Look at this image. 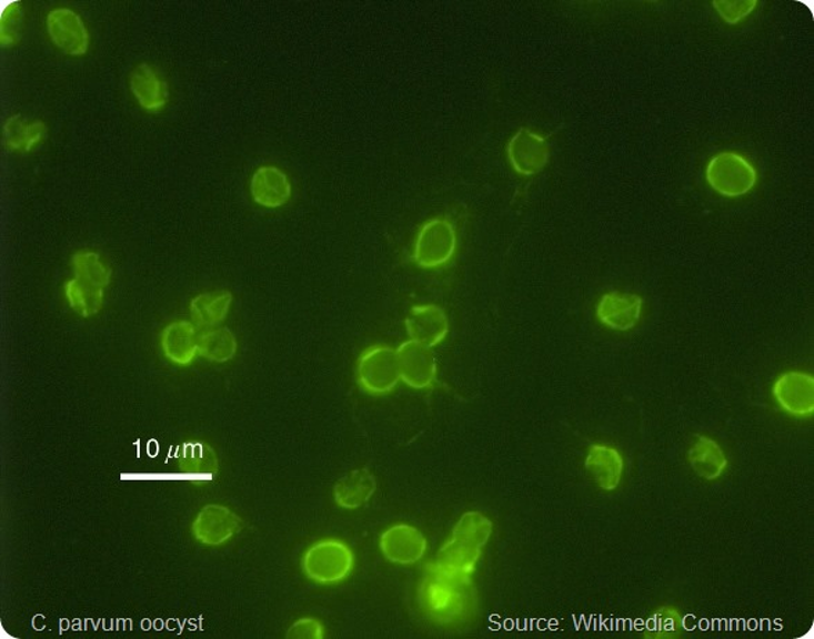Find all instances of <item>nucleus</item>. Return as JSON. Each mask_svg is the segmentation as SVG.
I'll return each instance as SVG.
<instances>
[{
	"instance_id": "nucleus-1",
	"label": "nucleus",
	"mask_w": 814,
	"mask_h": 639,
	"mask_svg": "<svg viewBox=\"0 0 814 639\" xmlns=\"http://www.w3.org/2000/svg\"><path fill=\"white\" fill-rule=\"evenodd\" d=\"M418 594L425 618L448 629L469 625L479 609L473 576L442 569L432 559L424 566Z\"/></svg>"
},
{
	"instance_id": "nucleus-2",
	"label": "nucleus",
	"mask_w": 814,
	"mask_h": 639,
	"mask_svg": "<svg viewBox=\"0 0 814 639\" xmlns=\"http://www.w3.org/2000/svg\"><path fill=\"white\" fill-rule=\"evenodd\" d=\"M492 535L493 523L485 514L464 513L432 560L442 569L473 576Z\"/></svg>"
},
{
	"instance_id": "nucleus-3",
	"label": "nucleus",
	"mask_w": 814,
	"mask_h": 639,
	"mask_svg": "<svg viewBox=\"0 0 814 639\" xmlns=\"http://www.w3.org/2000/svg\"><path fill=\"white\" fill-rule=\"evenodd\" d=\"M74 277L64 285V295L72 311L83 318L99 315L104 305L105 288L112 271L97 251L81 250L71 256Z\"/></svg>"
},
{
	"instance_id": "nucleus-4",
	"label": "nucleus",
	"mask_w": 814,
	"mask_h": 639,
	"mask_svg": "<svg viewBox=\"0 0 814 639\" xmlns=\"http://www.w3.org/2000/svg\"><path fill=\"white\" fill-rule=\"evenodd\" d=\"M355 562V554L345 541L324 538L306 549L301 566L309 580L320 586H333L352 575Z\"/></svg>"
},
{
	"instance_id": "nucleus-5",
	"label": "nucleus",
	"mask_w": 814,
	"mask_h": 639,
	"mask_svg": "<svg viewBox=\"0 0 814 639\" xmlns=\"http://www.w3.org/2000/svg\"><path fill=\"white\" fill-rule=\"evenodd\" d=\"M359 388L372 396H385L401 383L400 357L389 345H374L361 353L356 363Z\"/></svg>"
},
{
	"instance_id": "nucleus-6",
	"label": "nucleus",
	"mask_w": 814,
	"mask_h": 639,
	"mask_svg": "<svg viewBox=\"0 0 814 639\" xmlns=\"http://www.w3.org/2000/svg\"><path fill=\"white\" fill-rule=\"evenodd\" d=\"M705 179L713 192L726 199H738L755 189L757 172L745 156L723 151L706 165Z\"/></svg>"
},
{
	"instance_id": "nucleus-7",
	"label": "nucleus",
	"mask_w": 814,
	"mask_h": 639,
	"mask_svg": "<svg viewBox=\"0 0 814 639\" xmlns=\"http://www.w3.org/2000/svg\"><path fill=\"white\" fill-rule=\"evenodd\" d=\"M458 248L456 230L443 217L426 221L415 235L413 261L426 271L446 266L453 260Z\"/></svg>"
},
{
	"instance_id": "nucleus-8",
	"label": "nucleus",
	"mask_w": 814,
	"mask_h": 639,
	"mask_svg": "<svg viewBox=\"0 0 814 639\" xmlns=\"http://www.w3.org/2000/svg\"><path fill=\"white\" fill-rule=\"evenodd\" d=\"M379 547L390 564L413 566L425 557L429 540L415 526L396 524L381 532Z\"/></svg>"
},
{
	"instance_id": "nucleus-9",
	"label": "nucleus",
	"mask_w": 814,
	"mask_h": 639,
	"mask_svg": "<svg viewBox=\"0 0 814 639\" xmlns=\"http://www.w3.org/2000/svg\"><path fill=\"white\" fill-rule=\"evenodd\" d=\"M508 159L511 168L519 175L535 176L549 164L550 144L541 134L531 129L521 128L509 140Z\"/></svg>"
},
{
	"instance_id": "nucleus-10",
	"label": "nucleus",
	"mask_w": 814,
	"mask_h": 639,
	"mask_svg": "<svg viewBox=\"0 0 814 639\" xmlns=\"http://www.w3.org/2000/svg\"><path fill=\"white\" fill-rule=\"evenodd\" d=\"M47 27L50 39L64 53L74 58L88 53L91 36L82 17L76 10L69 8L50 10Z\"/></svg>"
},
{
	"instance_id": "nucleus-11",
	"label": "nucleus",
	"mask_w": 814,
	"mask_h": 639,
	"mask_svg": "<svg viewBox=\"0 0 814 639\" xmlns=\"http://www.w3.org/2000/svg\"><path fill=\"white\" fill-rule=\"evenodd\" d=\"M772 394L790 416L806 418L814 413V378L804 372H787L774 381Z\"/></svg>"
},
{
	"instance_id": "nucleus-12",
	"label": "nucleus",
	"mask_w": 814,
	"mask_h": 639,
	"mask_svg": "<svg viewBox=\"0 0 814 639\" xmlns=\"http://www.w3.org/2000/svg\"><path fill=\"white\" fill-rule=\"evenodd\" d=\"M241 530H243V520L239 515L219 504H210L201 509L192 525L195 540L210 547L223 546Z\"/></svg>"
},
{
	"instance_id": "nucleus-13",
	"label": "nucleus",
	"mask_w": 814,
	"mask_h": 639,
	"mask_svg": "<svg viewBox=\"0 0 814 639\" xmlns=\"http://www.w3.org/2000/svg\"><path fill=\"white\" fill-rule=\"evenodd\" d=\"M401 381L414 390H424L435 384L438 364L431 347L406 341L398 347Z\"/></svg>"
},
{
	"instance_id": "nucleus-14",
	"label": "nucleus",
	"mask_w": 814,
	"mask_h": 639,
	"mask_svg": "<svg viewBox=\"0 0 814 639\" xmlns=\"http://www.w3.org/2000/svg\"><path fill=\"white\" fill-rule=\"evenodd\" d=\"M643 305L644 300L637 294L611 291L600 298L596 316L604 327L626 333L640 323Z\"/></svg>"
},
{
	"instance_id": "nucleus-15",
	"label": "nucleus",
	"mask_w": 814,
	"mask_h": 639,
	"mask_svg": "<svg viewBox=\"0 0 814 639\" xmlns=\"http://www.w3.org/2000/svg\"><path fill=\"white\" fill-rule=\"evenodd\" d=\"M405 328L410 341L432 349L446 339L451 324L441 306L415 305L405 318Z\"/></svg>"
},
{
	"instance_id": "nucleus-16",
	"label": "nucleus",
	"mask_w": 814,
	"mask_h": 639,
	"mask_svg": "<svg viewBox=\"0 0 814 639\" xmlns=\"http://www.w3.org/2000/svg\"><path fill=\"white\" fill-rule=\"evenodd\" d=\"M250 193L258 205L277 210L289 203L293 187L288 173L274 165H262L252 173Z\"/></svg>"
},
{
	"instance_id": "nucleus-17",
	"label": "nucleus",
	"mask_w": 814,
	"mask_h": 639,
	"mask_svg": "<svg viewBox=\"0 0 814 639\" xmlns=\"http://www.w3.org/2000/svg\"><path fill=\"white\" fill-rule=\"evenodd\" d=\"M378 479L369 468H358L335 481L333 496L336 506L346 511L366 506L378 491Z\"/></svg>"
},
{
	"instance_id": "nucleus-18",
	"label": "nucleus",
	"mask_w": 814,
	"mask_h": 639,
	"mask_svg": "<svg viewBox=\"0 0 814 639\" xmlns=\"http://www.w3.org/2000/svg\"><path fill=\"white\" fill-rule=\"evenodd\" d=\"M199 334L193 323L178 320L168 324L161 333V349L177 366L188 367L199 356Z\"/></svg>"
},
{
	"instance_id": "nucleus-19",
	"label": "nucleus",
	"mask_w": 814,
	"mask_h": 639,
	"mask_svg": "<svg viewBox=\"0 0 814 639\" xmlns=\"http://www.w3.org/2000/svg\"><path fill=\"white\" fill-rule=\"evenodd\" d=\"M129 87L140 106L149 112H159L170 100L168 83L157 74L154 67L149 63H140L129 77Z\"/></svg>"
},
{
	"instance_id": "nucleus-20",
	"label": "nucleus",
	"mask_w": 814,
	"mask_h": 639,
	"mask_svg": "<svg viewBox=\"0 0 814 639\" xmlns=\"http://www.w3.org/2000/svg\"><path fill=\"white\" fill-rule=\"evenodd\" d=\"M585 469L600 489L614 491L621 485L623 458L617 448L596 443L589 447Z\"/></svg>"
},
{
	"instance_id": "nucleus-21",
	"label": "nucleus",
	"mask_w": 814,
	"mask_h": 639,
	"mask_svg": "<svg viewBox=\"0 0 814 639\" xmlns=\"http://www.w3.org/2000/svg\"><path fill=\"white\" fill-rule=\"evenodd\" d=\"M687 458L694 473L709 481L722 478L728 468V458L721 445L705 435L695 436L693 445L689 448Z\"/></svg>"
},
{
	"instance_id": "nucleus-22",
	"label": "nucleus",
	"mask_w": 814,
	"mask_h": 639,
	"mask_svg": "<svg viewBox=\"0 0 814 639\" xmlns=\"http://www.w3.org/2000/svg\"><path fill=\"white\" fill-rule=\"evenodd\" d=\"M233 305V294L228 290L199 294L190 302V315L200 328H213L224 322Z\"/></svg>"
},
{
	"instance_id": "nucleus-23",
	"label": "nucleus",
	"mask_w": 814,
	"mask_h": 639,
	"mask_svg": "<svg viewBox=\"0 0 814 639\" xmlns=\"http://www.w3.org/2000/svg\"><path fill=\"white\" fill-rule=\"evenodd\" d=\"M48 126L41 120L27 123L21 114L8 118L3 125V142L11 151L30 153L47 138Z\"/></svg>"
},
{
	"instance_id": "nucleus-24",
	"label": "nucleus",
	"mask_w": 814,
	"mask_h": 639,
	"mask_svg": "<svg viewBox=\"0 0 814 639\" xmlns=\"http://www.w3.org/2000/svg\"><path fill=\"white\" fill-rule=\"evenodd\" d=\"M178 465L182 474L212 478L219 473V457L208 443L190 440L178 450Z\"/></svg>"
},
{
	"instance_id": "nucleus-25",
	"label": "nucleus",
	"mask_w": 814,
	"mask_h": 639,
	"mask_svg": "<svg viewBox=\"0 0 814 639\" xmlns=\"http://www.w3.org/2000/svg\"><path fill=\"white\" fill-rule=\"evenodd\" d=\"M198 344L199 356L219 364L233 361L239 349L238 339L232 331L223 327L205 328L199 334Z\"/></svg>"
},
{
	"instance_id": "nucleus-26",
	"label": "nucleus",
	"mask_w": 814,
	"mask_h": 639,
	"mask_svg": "<svg viewBox=\"0 0 814 639\" xmlns=\"http://www.w3.org/2000/svg\"><path fill=\"white\" fill-rule=\"evenodd\" d=\"M22 3L19 0H3L0 3V42L3 48L14 47L20 42L22 28Z\"/></svg>"
},
{
	"instance_id": "nucleus-27",
	"label": "nucleus",
	"mask_w": 814,
	"mask_h": 639,
	"mask_svg": "<svg viewBox=\"0 0 814 639\" xmlns=\"http://www.w3.org/2000/svg\"><path fill=\"white\" fill-rule=\"evenodd\" d=\"M712 4L724 22H727L728 26H737L754 13L757 2L756 0H715Z\"/></svg>"
},
{
	"instance_id": "nucleus-28",
	"label": "nucleus",
	"mask_w": 814,
	"mask_h": 639,
	"mask_svg": "<svg viewBox=\"0 0 814 639\" xmlns=\"http://www.w3.org/2000/svg\"><path fill=\"white\" fill-rule=\"evenodd\" d=\"M285 637L289 639H323L324 627L318 619L302 618L290 627Z\"/></svg>"
},
{
	"instance_id": "nucleus-29",
	"label": "nucleus",
	"mask_w": 814,
	"mask_h": 639,
	"mask_svg": "<svg viewBox=\"0 0 814 639\" xmlns=\"http://www.w3.org/2000/svg\"><path fill=\"white\" fill-rule=\"evenodd\" d=\"M143 626L145 627V629H149L150 621H144Z\"/></svg>"
}]
</instances>
